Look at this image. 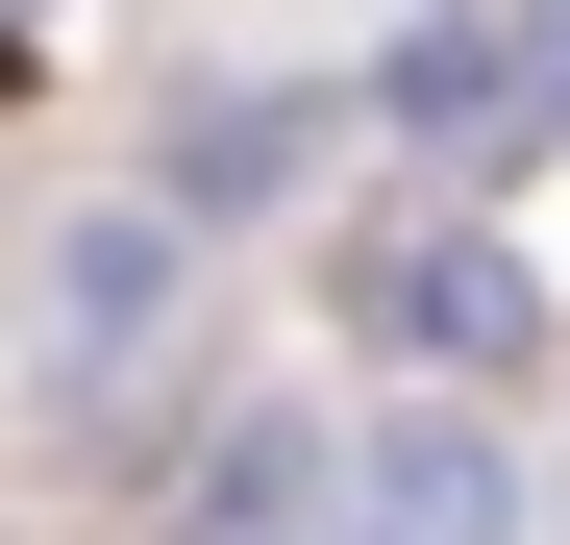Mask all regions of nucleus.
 Here are the masks:
<instances>
[{"mask_svg": "<svg viewBox=\"0 0 570 545\" xmlns=\"http://www.w3.org/2000/svg\"><path fill=\"white\" fill-rule=\"evenodd\" d=\"M298 149H323V100H199V125H174V224H248Z\"/></svg>", "mask_w": 570, "mask_h": 545, "instance_id": "nucleus-5", "label": "nucleus"}, {"mask_svg": "<svg viewBox=\"0 0 570 545\" xmlns=\"http://www.w3.org/2000/svg\"><path fill=\"white\" fill-rule=\"evenodd\" d=\"M546 26H570V0H546Z\"/></svg>", "mask_w": 570, "mask_h": 545, "instance_id": "nucleus-6", "label": "nucleus"}, {"mask_svg": "<svg viewBox=\"0 0 570 545\" xmlns=\"http://www.w3.org/2000/svg\"><path fill=\"white\" fill-rule=\"evenodd\" d=\"M323 323L372 347V373H422V397H521L546 373V272L471 224V199H372L323 248Z\"/></svg>", "mask_w": 570, "mask_h": 545, "instance_id": "nucleus-2", "label": "nucleus"}, {"mask_svg": "<svg viewBox=\"0 0 570 545\" xmlns=\"http://www.w3.org/2000/svg\"><path fill=\"white\" fill-rule=\"evenodd\" d=\"M323 545H521V472H497L471 422H372V446H347V521H323Z\"/></svg>", "mask_w": 570, "mask_h": 545, "instance_id": "nucleus-4", "label": "nucleus"}, {"mask_svg": "<svg viewBox=\"0 0 570 545\" xmlns=\"http://www.w3.org/2000/svg\"><path fill=\"white\" fill-rule=\"evenodd\" d=\"M397 26H422V0H397Z\"/></svg>", "mask_w": 570, "mask_h": 545, "instance_id": "nucleus-7", "label": "nucleus"}, {"mask_svg": "<svg viewBox=\"0 0 570 545\" xmlns=\"http://www.w3.org/2000/svg\"><path fill=\"white\" fill-rule=\"evenodd\" d=\"M149 397H199V224L174 199H50L26 224V422L125 446Z\"/></svg>", "mask_w": 570, "mask_h": 545, "instance_id": "nucleus-1", "label": "nucleus"}, {"mask_svg": "<svg viewBox=\"0 0 570 545\" xmlns=\"http://www.w3.org/2000/svg\"><path fill=\"white\" fill-rule=\"evenodd\" d=\"M372 125H397V149H446V174H497V149H546V125H570V26L422 0V26L372 50Z\"/></svg>", "mask_w": 570, "mask_h": 545, "instance_id": "nucleus-3", "label": "nucleus"}]
</instances>
